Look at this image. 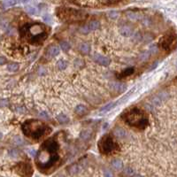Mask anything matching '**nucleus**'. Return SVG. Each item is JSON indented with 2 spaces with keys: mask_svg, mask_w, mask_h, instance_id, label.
I'll return each mask as SVG.
<instances>
[{
  "mask_svg": "<svg viewBox=\"0 0 177 177\" xmlns=\"http://www.w3.org/2000/svg\"><path fill=\"white\" fill-rule=\"evenodd\" d=\"M22 131L27 137L32 139H39L42 137L48 135L51 129L40 121L29 120L25 121L22 125Z\"/></svg>",
  "mask_w": 177,
  "mask_h": 177,
  "instance_id": "nucleus-1",
  "label": "nucleus"
},
{
  "mask_svg": "<svg viewBox=\"0 0 177 177\" xmlns=\"http://www.w3.org/2000/svg\"><path fill=\"white\" fill-rule=\"evenodd\" d=\"M44 26L42 24H34V25H26L20 29L21 35L26 36L28 43L33 44H39L43 42L47 36V32L44 31Z\"/></svg>",
  "mask_w": 177,
  "mask_h": 177,
  "instance_id": "nucleus-2",
  "label": "nucleus"
},
{
  "mask_svg": "<svg viewBox=\"0 0 177 177\" xmlns=\"http://www.w3.org/2000/svg\"><path fill=\"white\" fill-rule=\"evenodd\" d=\"M126 122L138 129H144L149 125V121L146 114L138 108H133L123 115Z\"/></svg>",
  "mask_w": 177,
  "mask_h": 177,
  "instance_id": "nucleus-3",
  "label": "nucleus"
},
{
  "mask_svg": "<svg viewBox=\"0 0 177 177\" xmlns=\"http://www.w3.org/2000/svg\"><path fill=\"white\" fill-rule=\"evenodd\" d=\"M56 12L57 16L64 21H77L80 20H83L87 17L86 12L72 8L60 7L58 8Z\"/></svg>",
  "mask_w": 177,
  "mask_h": 177,
  "instance_id": "nucleus-4",
  "label": "nucleus"
},
{
  "mask_svg": "<svg viewBox=\"0 0 177 177\" xmlns=\"http://www.w3.org/2000/svg\"><path fill=\"white\" fill-rule=\"evenodd\" d=\"M98 148L100 152L104 154H109L114 152L118 148V145L116 143H114L110 136H104L98 143Z\"/></svg>",
  "mask_w": 177,
  "mask_h": 177,
  "instance_id": "nucleus-5",
  "label": "nucleus"
},
{
  "mask_svg": "<svg viewBox=\"0 0 177 177\" xmlns=\"http://www.w3.org/2000/svg\"><path fill=\"white\" fill-rule=\"evenodd\" d=\"M58 149H59V144L54 139H48L42 145V150L49 152H57Z\"/></svg>",
  "mask_w": 177,
  "mask_h": 177,
  "instance_id": "nucleus-6",
  "label": "nucleus"
},
{
  "mask_svg": "<svg viewBox=\"0 0 177 177\" xmlns=\"http://www.w3.org/2000/svg\"><path fill=\"white\" fill-rule=\"evenodd\" d=\"M172 43H176V36L169 35L162 38V40L160 41V46L166 50H170V48L172 47Z\"/></svg>",
  "mask_w": 177,
  "mask_h": 177,
  "instance_id": "nucleus-7",
  "label": "nucleus"
},
{
  "mask_svg": "<svg viewBox=\"0 0 177 177\" xmlns=\"http://www.w3.org/2000/svg\"><path fill=\"white\" fill-rule=\"evenodd\" d=\"M93 59L95 62H97L98 64L101 65V66H109L111 60L109 58L105 57V56H103V55H100V54H95L93 56Z\"/></svg>",
  "mask_w": 177,
  "mask_h": 177,
  "instance_id": "nucleus-8",
  "label": "nucleus"
},
{
  "mask_svg": "<svg viewBox=\"0 0 177 177\" xmlns=\"http://www.w3.org/2000/svg\"><path fill=\"white\" fill-rule=\"evenodd\" d=\"M59 54V48L56 45H52L48 48L46 51V56L48 58H54Z\"/></svg>",
  "mask_w": 177,
  "mask_h": 177,
  "instance_id": "nucleus-9",
  "label": "nucleus"
},
{
  "mask_svg": "<svg viewBox=\"0 0 177 177\" xmlns=\"http://www.w3.org/2000/svg\"><path fill=\"white\" fill-rule=\"evenodd\" d=\"M120 33H121V35L128 37V36H131V35H133L134 30H133V28L130 27L129 26H123V27H121V29H120Z\"/></svg>",
  "mask_w": 177,
  "mask_h": 177,
  "instance_id": "nucleus-10",
  "label": "nucleus"
},
{
  "mask_svg": "<svg viewBox=\"0 0 177 177\" xmlns=\"http://www.w3.org/2000/svg\"><path fill=\"white\" fill-rule=\"evenodd\" d=\"M73 3L82 5V6H88V7H95L96 4H99V2H97V1H76Z\"/></svg>",
  "mask_w": 177,
  "mask_h": 177,
  "instance_id": "nucleus-11",
  "label": "nucleus"
},
{
  "mask_svg": "<svg viewBox=\"0 0 177 177\" xmlns=\"http://www.w3.org/2000/svg\"><path fill=\"white\" fill-rule=\"evenodd\" d=\"M112 89H113V90L121 93L127 90V86L124 83H113L112 85Z\"/></svg>",
  "mask_w": 177,
  "mask_h": 177,
  "instance_id": "nucleus-12",
  "label": "nucleus"
},
{
  "mask_svg": "<svg viewBox=\"0 0 177 177\" xmlns=\"http://www.w3.org/2000/svg\"><path fill=\"white\" fill-rule=\"evenodd\" d=\"M79 50L83 54H89L90 51V46L87 43H82L79 45Z\"/></svg>",
  "mask_w": 177,
  "mask_h": 177,
  "instance_id": "nucleus-13",
  "label": "nucleus"
},
{
  "mask_svg": "<svg viewBox=\"0 0 177 177\" xmlns=\"http://www.w3.org/2000/svg\"><path fill=\"white\" fill-rule=\"evenodd\" d=\"M74 112H75V113L78 114V115H83V114L86 113L87 108H86V106L83 105H77V106L75 107Z\"/></svg>",
  "mask_w": 177,
  "mask_h": 177,
  "instance_id": "nucleus-14",
  "label": "nucleus"
},
{
  "mask_svg": "<svg viewBox=\"0 0 177 177\" xmlns=\"http://www.w3.org/2000/svg\"><path fill=\"white\" fill-rule=\"evenodd\" d=\"M112 167L114 168V169H116V170H121V169H122V168H123V163H122V161L121 160H114L113 162H112Z\"/></svg>",
  "mask_w": 177,
  "mask_h": 177,
  "instance_id": "nucleus-15",
  "label": "nucleus"
},
{
  "mask_svg": "<svg viewBox=\"0 0 177 177\" xmlns=\"http://www.w3.org/2000/svg\"><path fill=\"white\" fill-rule=\"evenodd\" d=\"M88 27H89V29L90 31L91 30H96V29L100 27V22L98 21V20H92V21H90L88 24Z\"/></svg>",
  "mask_w": 177,
  "mask_h": 177,
  "instance_id": "nucleus-16",
  "label": "nucleus"
},
{
  "mask_svg": "<svg viewBox=\"0 0 177 177\" xmlns=\"http://www.w3.org/2000/svg\"><path fill=\"white\" fill-rule=\"evenodd\" d=\"M119 103H120L119 101H116L115 103H110V104L106 105L105 106L102 107V108L100 109V111H101V112H103V113H106V112L110 111L111 109H113V107H115V106H116V105H117Z\"/></svg>",
  "mask_w": 177,
  "mask_h": 177,
  "instance_id": "nucleus-17",
  "label": "nucleus"
},
{
  "mask_svg": "<svg viewBox=\"0 0 177 177\" xmlns=\"http://www.w3.org/2000/svg\"><path fill=\"white\" fill-rule=\"evenodd\" d=\"M114 135H115L117 137H119V138H124V137H126L127 133H126V131H125L123 129H121V128H117V129L114 130Z\"/></svg>",
  "mask_w": 177,
  "mask_h": 177,
  "instance_id": "nucleus-18",
  "label": "nucleus"
},
{
  "mask_svg": "<svg viewBox=\"0 0 177 177\" xmlns=\"http://www.w3.org/2000/svg\"><path fill=\"white\" fill-rule=\"evenodd\" d=\"M90 137H91V132L90 130H83L80 134V138L84 141L89 140L90 138Z\"/></svg>",
  "mask_w": 177,
  "mask_h": 177,
  "instance_id": "nucleus-19",
  "label": "nucleus"
},
{
  "mask_svg": "<svg viewBox=\"0 0 177 177\" xmlns=\"http://www.w3.org/2000/svg\"><path fill=\"white\" fill-rule=\"evenodd\" d=\"M57 120H58L59 122H60V123H62V124L67 123V122L69 121V118H68L66 114H64V113L59 114V115L57 116Z\"/></svg>",
  "mask_w": 177,
  "mask_h": 177,
  "instance_id": "nucleus-20",
  "label": "nucleus"
},
{
  "mask_svg": "<svg viewBox=\"0 0 177 177\" xmlns=\"http://www.w3.org/2000/svg\"><path fill=\"white\" fill-rule=\"evenodd\" d=\"M19 67H20L19 64H17V63H11V64H9L7 66V70L9 72H16V71L19 70Z\"/></svg>",
  "mask_w": 177,
  "mask_h": 177,
  "instance_id": "nucleus-21",
  "label": "nucleus"
},
{
  "mask_svg": "<svg viewBox=\"0 0 177 177\" xmlns=\"http://www.w3.org/2000/svg\"><path fill=\"white\" fill-rule=\"evenodd\" d=\"M57 66L59 70H65L66 67H67V62L66 60H63V59H60L58 61L57 63Z\"/></svg>",
  "mask_w": 177,
  "mask_h": 177,
  "instance_id": "nucleus-22",
  "label": "nucleus"
},
{
  "mask_svg": "<svg viewBox=\"0 0 177 177\" xmlns=\"http://www.w3.org/2000/svg\"><path fill=\"white\" fill-rule=\"evenodd\" d=\"M128 17L130 20H138L140 19V16L138 13H136V12H129L128 13Z\"/></svg>",
  "mask_w": 177,
  "mask_h": 177,
  "instance_id": "nucleus-23",
  "label": "nucleus"
},
{
  "mask_svg": "<svg viewBox=\"0 0 177 177\" xmlns=\"http://www.w3.org/2000/svg\"><path fill=\"white\" fill-rule=\"evenodd\" d=\"M134 73V68L133 67H129V68H127L125 69L121 74V76H128V75H130Z\"/></svg>",
  "mask_w": 177,
  "mask_h": 177,
  "instance_id": "nucleus-24",
  "label": "nucleus"
},
{
  "mask_svg": "<svg viewBox=\"0 0 177 177\" xmlns=\"http://www.w3.org/2000/svg\"><path fill=\"white\" fill-rule=\"evenodd\" d=\"M25 9H26V11H27V12H28L29 14H35V13H36V9H35V7H34V6H32V5H27V6L25 7Z\"/></svg>",
  "mask_w": 177,
  "mask_h": 177,
  "instance_id": "nucleus-25",
  "label": "nucleus"
},
{
  "mask_svg": "<svg viewBox=\"0 0 177 177\" xmlns=\"http://www.w3.org/2000/svg\"><path fill=\"white\" fill-rule=\"evenodd\" d=\"M60 48L64 51H67L70 49V45L67 42H61L60 43Z\"/></svg>",
  "mask_w": 177,
  "mask_h": 177,
  "instance_id": "nucleus-26",
  "label": "nucleus"
},
{
  "mask_svg": "<svg viewBox=\"0 0 177 177\" xmlns=\"http://www.w3.org/2000/svg\"><path fill=\"white\" fill-rule=\"evenodd\" d=\"M79 171H80V168H79L78 165H74V166H72L71 168L69 169V172H70V174H72V175L77 174Z\"/></svg>",
  "mask_w": 177,
  "mask_h": 177,
  "instance_id": "nucleus-27",
  "label": "nucleus"
},
{
  "mask_svg": "<svg viewBox=\"0 0 177 177\" xmlns=\"http://www.w3.org/2000/svg\"><path fill=\"white\" fill-rule=\"evenodd\" d=\"M16 1H3L2 4L4 5V7H11L14 4H16Z\"/></svg>",
  "mask_w": 177,
  "mask_h": 177,
  "instance_id": "nucleus-28",
  "label": "nucleus"
},
{
  "mask_svg": "<svg viewBox=\"0 0 177 177\" xmlns=\"http://www.w3.org/2000/svg\"><path fill=\"white\" fill-rule=\"evenodd\" d=\"M118 15H119V13H118V12H116V11H110V12H108V16H109L111 19H117Z\"/></svg>",
  "mask_w": 177,
  "mask_h": 177,
  "instance_id": "nucleus-29",
  "label": "nucleus"
},
{
  "mask_svg": "<svg viewBox=\"0 0 177 177\" xmlns=\"http://www.w3.org/2000/svg\"><path fill=\"white\" fill-rule=\"evenodd\" d=\"M149 56H150V53H149L148 51H145V52H144V53H142V54L140 55L139 59H140V60H143V61H144V60L148 59Z\"/></svg>",
  "mask_w": 177,
  "mask_h": 177,
  "instance_id": "nucleus-30",
  "label": "nucleus"
},
{
  "mask_svg": "<svg viewBox=\"0 0 177 177\" xmlns=\"http://www.w3.org/2000/svg\"><path fill=\"white\" fill-rule=\"evenodd\" d=\"M7 27H8V23H7V21H5V20H0V28L3 29V30H4V29H6Z\"/></svg>",
  "mask_w": 177,
  "mask_h": 177,
  "instance_id": "nucleus-31",
  "label": "nucleus"
},
{
  "mask_svg": "<svg viewBox=\"0 0 177 177\" xmlns=\"http://www.w3.org/2000/svg\"><path fill=\"white\" fill-rule=\"evenodd\" d=\"M14 144H17V145H21L23 144V140L20 137H16L14 138Z\"/></svg>",
  "mask_w": 177,
  "mask_h": 177,
  "instance_id": "nucleus-32",
  "label": "nucleus"
},
{
  "mask_svg": "<svg viewBox=\"0 0 177 177\" xmlns=\"http://www.w3.org/2000/svg\"><path fill=\"white\" fill-rule=\"evenodd\" d=\"M9 155H10L11 157H12V158H17L18 155H19V152H18V151H16V150H12V151L9 152Z\"/></svg>",
  "mask_w": 177,
  "mask_h": 177,
  "instance_id": "nucleus-33",
  "label": "nucleus"
},
{
  "mask_svg": "<svg viewBox=\"0 0 177 177\" xmlns=\"http://www.w3.org/2000/svg\"><path fill=\"white\" fill-rule=\"evenodd\" d=\"M80 31H81L82 34H86V33H89L90 30L89 29V27H88V25H86V26H83V27H82L80 28Z\"/></svg>",
  "mask_w": 177,
  "mask_h": 177,
  "instance_id": "nucleus-34",
  "label": "nucleus"
},
{
  "mask_svg": "<svg viewBox=\"0 0 177 177\" xmlns=\"http://www.w3.org/2000/svg\"><path fill=\"white\" fill-rule=\"evenodd\" d=\"M104 176H105V177H113V174L112 171L106 169V170L104 171Z\"/></svg>",
  "mask_w": 177,
  "mask_h": 177,
  "instance_id": "nucleus-35",
  "label": "nucleus"
},
{
  "mask_svg": "<svg viewBox=\"0 0 177 177\" xmlns=\"http://www.w3.org/2000/svg\"><path fill=\"white\" fill-rule=\"evenodd\" d=\"M157 52V46L156 45H151L150 46V51H149V53L151 54V53H152V54H154V53H156Z\"/></svg>",
  "mask_w": 177,
  "mask_h": 177,
  "instance_id": "nucleus-36",
  "label": "nucleus"
},
{
  "mask_svg": "<svg viewBox=\"0 0 177 177\" xmlns=\"http://www.w3.org/2000/svg\"><path fill=\"white\" fill-rule=\"evenodd\" d=\"M124 172H125V174H126V175H128V176H131V175H133V174H134V171H133V169H132V168H126Z\"/></svg>",
  "mask_w": 177,
  "mask_h": 177,
  "instance_id": "nucleus-37",
  "label": "nucleus"
},
{
  "mask_svg": "<svg viewBox=\"0 0 177 177\" xmlns=\"http://www.w3.org/2000/svg\"><path fill=\"white\" fill-rule=\"evenodd\" d=\"M43 20H45L46 22H51V17L49 14L43 15Z\"/></svg>",
  "mask_w": 177,
  "mask_h": 177,
  "instance_id": "nucleus-38",
  "label": "nucleus"
},
{
  "mask_svg": "<svg viewBox=\"0 0 177 177\" xmlns=\"http://www.w3.org/2000/svg\"><path fill=\"white\" fill-rule=\"evenodd\" d=\"M40 116H41L42 118H43V119H48V118H49L48 114H47L45 112H42V113H40Z\"/></svg>",
  "mask_w": 177,
  "mask_h": 177,
  "instance_id": "nucleus-39",
  "label": "nucleus"
},
{
  "mask_svg": "<svg viewBox=\"0 0 177 177\" xmlns=\"http://www.w3.org/2000/svg\"><path fill=\"white\" fill-rule=\"evenodd\" d=\"M28 153L33 157V156H35V154H36V152H35V151H34V150H29L28 151Z\"/></svg>",
  "mask_w": 177,
  "mask_h": 177,
  "instance_id": "nucleus-40",
  "label": "nucleus"
},
{
  "mask_svg": "<svg viewBox=\"0 0 177 177\" xmlns=\"http://www.w3.org/2000/svg\"><path fill=\"white\" fill-rule=\"evenodd\" d=\"M135 35H136V34H135ZM134 39H135L136 41H138L139 39H141V35H140V34H137V35H135Z\"/></svg>",
  "mask_w": 177,
  "mask_h": 177,
  "instance_id": "nucleus-41",
  "label": "nucleus"
},
{
  "mask_svg": "<svg viewBox=\"0 0 177 177\" xmlns=\"http://www.w3.org/2000/svg\"><path fill=\"white\" fill-rule=\"evenodd\" d=\"M4 63H5V59L3 57H0V65H2Z\"/></svg>",
  "mask_w": 177,
  "mask_h": 177,
  "instance_id": "nucleus-42",
  "label": "nucleus"
},
{
  "mask_svg": "<svg viewBox=\"0 0 177 177\" xmlns=\"http://www.w3.org/2000/svg\"><path fill=\"white\" fill-rule=\"evenodd\" d=\"M157 66H158V63H157V62H155V64H154V65H153V66H152L151 68H150V69H151V70H152V69L156 68V67H157Z\"/></svg>",
  "mask_w": 177,
  "mask_h": 177,
  "instance_id": "nucleus-43",
  "label": "nucleus"
},
{
  "mask_svg": "<svg viewBox=\"0 0 177 177\" xmlns=\"http://www.w3.org/2000/svg\"><path fill=\"white\" fill-rule=\"evenodd\" d=\"M132 177H143L142 176H140V175H134Z\"/></svg>",
  "mask_w": 177,
  "mask_h": 177,
  "instance_id": "nucleus-44",
  "label": "nucleus"
},
{
  "mask_svg": "<svg viewBox=\"0 0 177 177\" xmlns=\"http://www.w3.org/2000/svg\"><path fill=\"white\" fill-rule=\"evenodd\" d=\"M2 137H3V135H2V133H1V132H0V139H1V138H2Z\"/></svg>",
  "mask_w": 177,
  "mask_h": 177,
  "instance_id": "nucleus-45",
  "label": "nucleus"
},
{
  "mask_svg": "<svg viewBox=\"0 0 177 177\" xmlns=\"http://www.w3.org/2000/svg\"><path fill=\"white\" fill-rule=\"evenodd\" d=\"M56 177H64L63 176H61V175H60V176H57Z\"/></svg>",
  "mask_w": 177,
  "mask_h": 177,
  "instance_id": "nucleus-46",
  "label": "nucleus"
}]
</instances>
